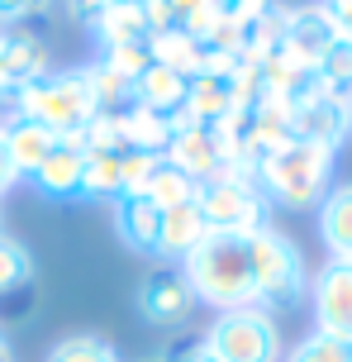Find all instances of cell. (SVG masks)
<instances>
[{"instance_id":"obj_1","label":"cell","mask_w":352,"mask_h":362,"mask_svg":"<svg viewBox=\"0 0 352 362\" xmlns=\"http://www.w3.org/2000/svg\"><path fill=\"white\" fill-rule=\"evenodd\" d=\"M0 110L5 119H34L48 134H81L95 115V90L86 81V67H67V72H48L43 81H29V86H5L0 90Z\"/></svg>"},{"instance_id":"obj_2","label":"cell","mask_w":352,"mask_h":362,"mask_svg":"<svg viewBox=\"0 0 352 362\" xmlns=\"http://www.w3.org/2000/svg\"><path fill=\"white\" fill-rule=\"evenodd\" d=\"M181 276L190 296L214 310H243L253 305V257L248 234H205L181 257Z\"/></svg>"},{"instance_id":"obj_3","label":"cell","mask_w":352,"mask_h":362,"mask_svg":"<svg viewBox=\"0 0 352 362\" xmlns=\"http://www.w3.org/2000/svg\"><path fill=\"white\" fill-rule=\"evenodd\" d=\"M329 172H334V153L319 144H305V139H291L286 148H277L267 163L257 167V191L262 200L272 205H286V210H310L329 196Z\"/></svg>"},{"instance_id":"obj_4","label":"cell","mask_w":352,"mask_h":362,"mask_svg":"<svg viewBox=\"0 0 352 362\" xmlns=\"http://www.w3.org/2000/svg\"><path fill=\"white\" fill-rule=\"evenodd\" d=\"M248 257H253V305L267 310V315H281V310H296L310 291V272H305V257L291 238L262 224L248 234Z\"/></svg>"},{"instance_id":"obj_5","label":"cell","mask_w":352,"mask_h":362,"mask_svg":"<svg viewBox=\"0 0 352 362\" xmlns=\"http://www.w3.org/2000/svg\"><path fill=\"white\" fill-rule=\"evenodd\" d=\"M200 339L219 362H277L281 358V329L257 305L219 310L214 325L205 329Z\"/></svg>"},{"instance_id":"obj_6","label":"cell","mask_w":352,"mask_h":362,"mask_svg":"<svg viewBox=\"0 0 352 362\" xmlns=\"http://www.w3.org/2000/svg\"><path fill=\"white\" fill-rule=\"evenodd\" d=\"M195 210H200L210 234H253L267 224V200H262L257 181L224 172V177L200 181L195 191Z\"/></svg>"},{"instance_id":"obj_7","label":"cell","mask_w":352,"mask_h":362,"mask_svg":"<svg viewBox=\"0 0 352 362\" xmlns=\"http://www.w3.org/2000/svg\"><path fill=\"white\" fill-rule=\"evenodd\" d=\"M162 158L190 172L195 181L224 177V172H233V134H229V124H186L167 139Z\"/></svg>"},{"instance_id":"obj_8","label":"cell","mask_w":352,"mask_h":362,"mask_svg":"<svg viewBox=\"0 0 352 362\" xmlns=\"http://www.w3.org/2000/svg\"><path fill=\"white\" fill-rule=\"evenodd\" d=\"M162 153H138V148H114V153H86V196H129L143 186Z\"/></svg>"},{"instance_id":"obj_9","label":"cell","mask_w":352,"mask_h":362,"mask_svg":"<svg viewBox=\"0 0 352 362\" xmlns=\"http://www.w3.org/2000/svg\"><path fill=\"white\" fill-rule=\"evenodd\" d=\"M133 300H138V315L157 329H181L186 320H190V310H195V296L186 286V276L171 272V267L148 272V276L138 281V296H133Z\"/></svg>"},{"instance_id":"obj_10","label":"cell","mask_w":352,"mask_h":362,"mask_svg":"<svg viewBox=\"0 0 352 362\" xmlns=\"http://www.w3.org/2000/svg\"><path fill=\"white\" fill-rule=\"evenodd\" d=\"M34 191L43 200H76L86 196V148H81V134H62L53 144V153L38 163Z\"/></svg>"},{"instance_id":"obj_11","label":"cell","mask_w":352,"mask_h":362,"mask_svg":"<svg viewBox=\"0 0 352 362\" xmlns=\"http://www.w3.org/2000/svg\"><path fill=\"white\" fill-rule=\"evenodd\" d=\"M315 320L319 334H334V339H352V262H329L315 276Z\"/></svg>"},{"instance_id":"obj_12","label":"cell","mask_w":352,"mask_h":362,"mask_svg":"<svg viewBox=\"0 0 352 362\" xmlns=\"http://www.w3.org/2000/svg\"><path fill=\"white\" fill-rule=\"evenodd\" d=\"M291 129H296V139L319 144V148H329V153H334V148L352 134L348 100H338V95H329V90H319V95H310V100L291 105Z\"/></svg>"},{"instance_id":"obj_13","label":"cell","mask_w":352,"mask_h":362,"mask_svg":"<svg viewBox=\"0 0 352 362\" xmlns=\"http://www.w3.org/2000/svg\"><path fill=\"white\" fill-rule=\"evenodd\" d=\"M186 110H190V124H229L243 110L233 72H195L186 81Z\"/></svg>"},{"instance_id":"obj_14","label":"cell","mask_w":352,"mask_h":362,"mask_svg":"<svg viewBox=\"0 0 352 362\" xmlns=\"http://www.w3.org/2000/svg\"><path fill=\"white\" fill-rule=\"evenodd\" d=\"M334 43H338V29H334V15H329L324 5L286 10V38H281V48L296 57V62L315 67V62L329 53Z\"/></svg>"},{"instance_id":"obj_15","label":"cell","mask_w":352,"mask_h":362,"mask_svg":"<svg viewBox=\"0 0 352 362\" xmlns=\"http://www.w3.org/2000/svg\"><path fill=\"white\" fill-rule=\"evenodd\" d=\"M114 234L143 257H162V210L148 196H114Z\"/></svg>"},{"instance_id":"obj_16","label":"cell","mask_w":352,"mask_h":362,"mask_svg":"<svg viewBox=\"0 0 352 362\" xmlns=\"http://www.w3.org/2000/svg\"><path fill=\"white\" fill-rule=\"evenodd\" d=\"M53 67L48 57V43L38 34H24V29H0V72H5V86H29V81H43Z\"/></svg>"},{"instance_id":"obj_17","label":"cell","mask_w":352,"mask_h":362,"mask_svg":"<svg viewBox=\"0 0 352 362\" xmlns=\"http://www.w3.org/2000/svg\"><path fill=\"white\" fill-rule=\"evenodd\" d=\"M0 134H5V148H10V163L19 167V177H34L38 172V163L53 153V144H57V134H48L43 124H34V119H5L0 124Z\"/></svg>"},{"instance_id":"obj_18","label":"cell","mask_w":352,"mask_h":362,"mask_svg":"<svg viewBox=\"0 0 352 362\" xmlns=\"http://www.w3.org/2000/svg\"><path fill=\"white\" fill-rule=\"evenodd\" d=\"M319 234L338 262H352V181L319 200Z\"/></svg>"},{"instance_id":"obj_19","label":"cell","mask_w":352,"mask_h":362,"mask_svg":"<svg viewBox=\"0 0 352 362\" xmlns=\"http://www.w3.org/2000/svg\"><path fill=\"white\" fill-rule=\"evenodd\" d=\"M195 191H200V181L190 177V172H181L176 163H167V158H157L152 172L143 177V186H138V196H148L157 210L186 205V200H195Z\"/></svg>"},{"instance_id":"obj_20","label":"cell","mask_w":352,"mask_h":362,"mask_svg":"<svg viewBox=\"0 0 352 362\" xmlns=\"http://www.w3.org/2000/svg\"><path fill=\"white\" fill-rule=\"evenodd\" d=\"M210 234L205 229L200 210H195V200H186V205H171V210H162V257L167 262H181L200 238Z\"/></svg>"},{"instance_id":"obj_21","label":"cell","mask_w":352,"mask_h":362,"mask_svg":"<svg viewBox=\"0 0 352 362\" xmlns=\"http://www.w3.org/2000/svg\"><path fill=\"white\" fill-rule=\"evenodd\" d=\"M95 38L114 48V43H152V19L143 5H129V0H114L110 15L95 24Z\"/></svg>"},{"instance_id":"obj_22","label":"cell","mask_w":352,"mask_h":362,"mask_svg":"<svg viewBox=\"0 0 352 362\" xmlns=\"http://www.w3.org/2000/svg\"><path fill=\"white\" fill-rule=\"evenodd\" d=\"M86 81H91V90H95V110H100V115H129V110L138 105L133 81L119 76L105 57H100V62H86Z\"/></svg>"},{"instance_id":"obj_23","label":"cell","mask_w":352,"mask_h":362,"mask_svg":"<svg viewBox=\"0 0 352 362\" xmlns=\"http://www.w3.org/2000/svg\"><path fill=\"white\" fill-rule=\"evenodd\" d=\"M48 362H124V358H119V348H114L105 334L81 329V334L57 339V344L48 348Z\"/></svg>"},{"instance_id":"obj_24","label":"cell","mask_w":352,"mask_h":362,"mask_svg":"<svg viewBox=\"0 0 352 362\" xmlns=\"http://www.w3.org/2000/svg\"><path fill=\"white\" fill-rule=\"evenodd\" d=\"M29 286H34V253L19 238L0 234V300H10Z\"/></svg>"},{"instance_id":"obj_25","label":"cell","mask_w":352,"mask_h":362,"mask_svg":"<svg viewBox=\"0 0 352 362\" xmlns=\"http://www.w3.org/2000/svg\"><path fill=\"white\" fill-rule=\"evenodd\" d=\"M119 129H124V144L138 148V153H167L171 129L162 124V119H152L148 110H138V105H133L129 115H119Z\"/></svg>"},{"instance_id":"obj_26","label":"cell","mask_w":352,"mask_h":362,"mask_svg":"<svg viewBox=\"0 0 352 362\" xmlns=\"http://www.w3.org/2000/svg\"><path fill=\"white\" fill-rule=\"evenodd\" d=\"M315 76H319V86L329 90V95H338V100H348L352 95V43L348 38H338L329 53L315 62Z\"/></svg>"},{"instance_id":"obj_27","label":"cell","mask_w":352,"mask_h":362,"mask_svg":"<svg viewBox=\"0 0 352 362\" xmlns=\"http://www.w3.org/2000/svg\"><path fill=\"white\" fill-rule=\"evenodd\" d=\"M286 362H352V339H334V334L315 329L310 339H300Z\"/></svg>"},{"instance_id":"obj_28","label":"cell","mask_w":352,"mask_h":362,"mask_svg":"<svg viewBox=\"0 0 352 362\" xmlns=\"http://www.w3.org/2000/svg\"><path fill=\"white\" fill-rule=\"evenodd\" d=\"M105 62H110L119 76L138 81V76L152 67V43H114V48H105Z\"/></svg>"},{"instance_id":"obj_29","label":"cell","mask_w":352,"mask_h":362,"mask_svg":"<svg viewBox=\"0 0 352 362\" xmlns=\"http://www.w3.org/2000/svg\"><path fill=\"white\" fill-rule=\"evenodd\" d=\"M162 362H219V358H214V353L205 348L200 334H181L176 344L162 348Z\"/></svg>"},{"instance_id":"obj_30","label":"cell","mask_w":352,"mask_h":362,"mask_svg":"<svg viewBox=\"0 0 352 362\" xmlns=\"http://www.w3.org/2000/svg\"><path fill=\"white\" fill-rule=\"evenodd\" d=\"M15 181H19V167L10 163V148H5V134H0V196H5Z\"/></svg>"},{"instance_id":"obj_31","label":"cell","mask_w":352,"mask_h":362,"mask_svg":"<svg viewBox=\"0 0 352 362\" xmlns=\"http://www.w3.org/2000/svg\"><path fill=\"white\" fill-rule=\"evenodd\" d=\"M329 15H334L338 38H348V43H352V5H343V10H329Z\"/></svg>"},{"instance_id":"obj_32","label":"cell","mask_w":352,"mask_h":362,"mask_svg":"<svg viewBox=\"0 0 352 362\" xmlns=\"http://www.w3.org/2000/svg\"><path fill=\"white\" fill-rule=\"evenodd\" d=\"M0 362H15V348H10V339L0 334Z\"/></svg>"},{"instance_id":"obj_33","label":"cell","mask_w":352,"mask_h":362,"mask_svg":"<svg viewBox=\"0 0 352 362\" xmlns=\"http://www.w3.org/2000/svg\"><path fill=\"white\" fill-rule=\"evenodd\" d=\"M343 5H352V0H324V10H343Z\"/></svg>"},{"instance_id":"obj_34","label":"cell","mask_w":352,"mask_h":362,"mask_svg":"<svg viewBox=\"0 0 352 362\" xmlns=\"http://www.w3.org/2000/svg\"><path fill=\"white\" fill-rule=\"evenodd\" d=\"M129 5H143V10H152V5H162V0H129Z\"/></svg>"},{"instance_id":"obj_35","label":"cell","mask_w":352,"mask_h":362,"mask_svg":"<svg viewBox=\"0 0 352 362\" xmlns=\"http://www.w3.org/2000/svg\"><path fill=\"white\" fill-rule=\"evenodd\" d=\"M348 124H352V95H348Z\"/></svg>"},{"instance_id":"obj_36","label":"cell","mask_w":352,"mask_h":362,"mask_svg":"<svg viewBox=\"0 0 352 362\" xmlns=\"http://www.w3.org/2000/svg\"><path fill=\"white\" fill-rule=\"evenodd\" d=\"M143 362H162V353H157V358H143Z\"/></svg>"},{"instance_id":"obj_37","label":"cell","mask_w":352,"mask_h":362,"mask_svg":"<svg viewBox=\"0 0 352 362\" xmlns=\"http://www.w3.org/2000/svg\"><path fill=\"white\" fill-rule=\"evenodd\" d=\"M0 90H5V72H0Z\"/></svg>"}]
</instances>
